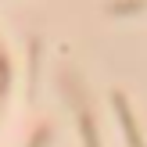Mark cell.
Here are the masks:
<instances>
[{"instance_id":"6da1fadb","label":"cell","mask_w":147,"mask_h":147,"mask_svg":"<svg viewBox=\"0 0 147 147\" xmlns=\"http://www.w3.org/2000/svg\"><path fill=\"white\" fill-rule=\"evenodd\" d=\"M0 76H4V65H0Z\"/></svg>"}]
</instances>
